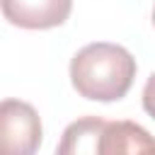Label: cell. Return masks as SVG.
Here are the masks:
<instances>
[{
    "label": "cell",
    "mask_w": 155,
    "mask_h": 155,
    "mask_svg": "<svg viewBox=\"0 0 155 155\" xmlns=\"http://www.w3.org/2000/svg\"><path fill=\"white\" fill-rule=\"evenodd\" d=\"M102 155H155V136L136 121H107Z\"/></svg>",
    "instance_id": "obj_4"
},
{
    "label": "cell",
    "mask_w": 155,
    "mask_h": 155,
    "mask_svg": "<svg viewBox=\"0 0 155 155\" xmlns=\"http://www.w3.org/2000/svg\"><path fill=\"white\" fill-rule=\"evenodd\" d=\"M41 138V116L29 102H0V155H36Z\"/></svg>",
    "instance_id": "obj_2"
},
{
    "label": "cell",
    "mask_w": 155,
    "mask_h": 155,
    "mask_svg": "<svg viewBox=\"0 0 155 155\" xmlns=\"http://www.w3.org/2000/svg\"><path fill=\"white\" fill-rule=\"evenodd\" d=\"M107 121L99 116H80L65 126L56 155H102V133Z\"/></svg>",
    "instance_id": "obj_5"
},
{
    "label": "cell",
    "mask_w": 155,
    "mask_h": 155,
    "mask_svg": "<svg viewBox=\"0 0 155 155\" xmlns=\"http://www.w3.org/2000/svg\"><path fill=\"white\" fill-rule=\"evenodd\" d=\"M73 10V0H0L2 17L19 29L61 27Z\"/></svg>",
    "instance_id": "obj_3"
},
{
    "label": "cell",
    "mask_w": 155,
    "mask_h": 155,
    "mask_svg": "<svg viewBox=\"0 0 155 155\" xmlns=\"http://www.w3.org/2000/svg\"><path fill=\"white\" fill-rule=\"evenodd\" d=\"M136 70L138 65L128 48L111 41H94L73 56L70 82L85 99L116 102L131 90Z\"/></svg>",
    "instance_id": "obj_1"
},
{
    "label": "cell",
    "mask_w": 155,
    "mask_h": 155,
    "mask_svg": "<svg viewBox=\"0 0 155 155\" xmlns=\"http://www.w3.org/2000/svg\"><path fill=\"white\" fill-rule=\"evenodd\" d=\"M143 109L155 119V73L145 80V87H143Z\"/></svg>",
    "instance_id": "obj_6"
},
{
    "label": "cell",
    "mask_w": 155,
    "mask_h": 155,
    "mask_svg": "<svg viewBox=\"0 0 155 155\" xmlns=\"http://www.w3.org/2000/svg\"><path fill=\"white\" fill-rule=\"evenodd\" d=\"M153 27H155V7H153Z\"/></svg>",
    "instance_id": "obj_7"
}]
</instances>
